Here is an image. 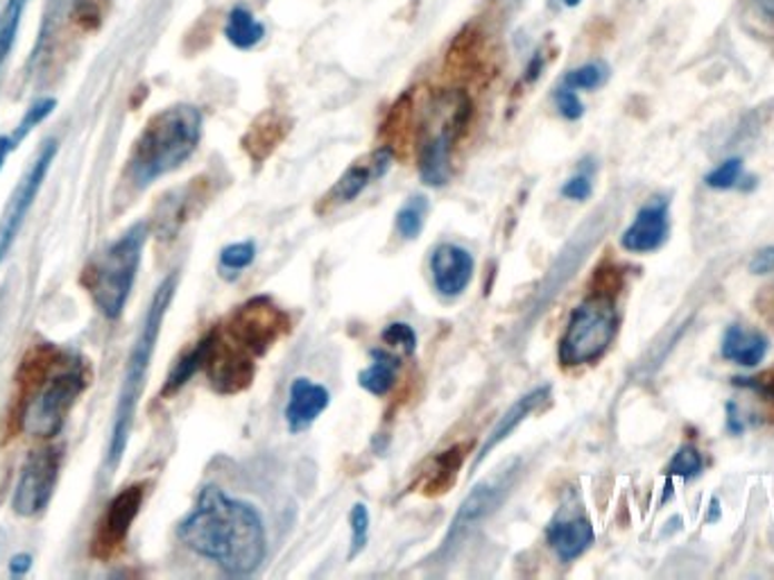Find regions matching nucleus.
<instances>
[{"mask_svg":"<svg viewBox=\"0 0 774 580\" xmlns=\"http://www.w3.org/2000/svg\"><path fill=\"white\" fill-rule=\"evenodd\" d=\"M28 567H30V558L28 556L12 558V571L14 573H23V571H28Z\"/></svg>","mask_w":774,"mask_h":580,"instance_id":"obj_41","label":"nucleus"},{"mask_svg":"<svg viewBox=\"0 0 774 580\" xmlns=\"http://www.w3.org/2000/svg\"><path fill=\"white\" fill-rule=\"evenodd\" d=\"M181 542L202 558L218 562L234 576L261 567L268 551L266 527L258 510L209 485L196 508L179 524Z\"/></svg>","mask_w":774,"mask_h":580,"instance_id":"obj_1","label":"nucleus"},{"mask_svg":"<svg viewBox=\"0 0 774 580\" xmlns=\"http://www.w3.org/2000/svg\"><path fill=\"white\" fill-rule=\"evenodd\" d=\"M772 271H774V245L758 249L752 256V262H750V273L752 275H767Z\"/></svg>","mask_w":774,"mask_h":580,"instance_id":"obj_37","label":"nucleus"},{"mask_svg":"<svg viewBox=\"0 0 774 580\" xmlns=\"http://www.w3.org/2000/svg\"><path fill=\"white\" fill-rule=\"evenodd\" d=\"M702 468H704V461H702L699 451L693 444H684V446H679V451L668 463L666 474L682 476V479H695V476H699Z\"/></svg>","mask_w":774,"mask_h":580,"instance_id":"obj_30","label":"nucleus"},{"mask_svg":"<svg viewBox=\"0 0 774 580\" xmlns=\"http://www.w3.org/2000/svg\"><path fill=\"white\" fill-rule=\"evenodd\" d=\"M756 3H758V8L763 10V14H767V17L774 19V0H756Z\"/></svg>","mask_w":774,"mask_h":580,"instance_id":"obj_42","label":"nucleus"},{"mask_svg":"<svg viewBox=\"0 0 774 580\" xmlns=\"http://www.w3.org/2000/svg\"><path fill=\"white\" fill-rule=\"evenodd\" d=\"M741 177H743V161L738 157H732L708 173L704 177V184L708 188H716V190H730L738 184Z\"/></svg>","mask_w":774,"mask_h":580,"instance_id":"obj_32","label":"nucleus"},{"mask_svg":"<svg viewBox=\"0 0 774 580\" xmlns=\"http://www.w3.org/2000/svg\"><path fill=\"white\" fill-rule=\"evenodd\" d=\"M329 402H331V395L325 385L312 383L304 376L295 379L290 385V397L286 406V422L290 433L306 431L321 413L327 411Z\"/></svg>","mask_w":774,"mask_h":580,"instance_id":"obj_17","label":"nucleus"},{"mask_svg":"<svg viewBox=\"0 0 774 580\" xmlns=\"http://www.w3.org/2000/svg\"><path fill=\"white\" fill-rule=\"evenodd\" d=\"M727 413H730V417H727V429H730L734 435L743 433V422H741V415L736 413V404H727Z\"/></svg>","mask_w":774,"mask_h":580,"instance_id":"obj_40","label":"nucleus"},{"mask_svg":"<svg viewBox=\"0 0 774 580\" xmlns=\"http://www.w3.org/2000/svg\"><path fill=\"white\" fill-rule=\"evenodd\" d=\"M369 540V510L365 503H356L351 510V556L360 553Z\"/></svg>","mask_w":774,"mask_h":580,"instance_id":"obj_34","label":"nucleus"},{"mask_svg":"<svg viewBox=\"0 0 774 580\" xmlns=\"http://www.w3.org/2000/svg\"><path fill=\"white\" fill-rule=\"evenodd\" d=\"M401 367V358L395 354H387L383 350H374L371 352V363L358 374V383L360 389L380 397L387 391H393V385L397 381Z\"/></svg>","mask_w":774,"mask_h":580,"instance_id":"obj_23","label":"nucleus"},{"mask_svg":"<svg viewBox=\"0 0 774 580\" xmlns=\"http://www.w3.org/2000/svg\"><path fill=\"white\" fill-rule=\"evenodd\" d=\"M146 488L141 483L129 485L120 490L102 512V518L96 529L93 538V556L96 558H111L127 540L129 529H132L135 520L139 518V510L143 505Z\"/></svg>","mask_w":774,"mask_h":580,"instance_id":"obj_11","label":"nucleus"},{"mask_svg":"<svg viewBox=\"0 0 774 580\" xmlns=\"http://www.w3.org/2000/svg\"><path fill=\"white\" fill-rule=\"evenodd\" d=\"M472 114L474 102L467 91L446 89L428 100L417 137V166L424 184L433 188L448 184L454 173L450 157Z\"/></svg>","mask_w":774,"mask_h":580,"instance_id":"obj_4","label":"nucleus"},{"mask_svg":"<svg viewBox=\"0 0 774 580\" xmlns=\"http://www.w3.org/2000/svg\"><path fill=\"white\" fill-rule=\"evenodd\" d=\"M54 107H57V100H52V98H41V100H37V102L26 111V116L21 118V122L17 125V130H14V135H12L17 148H19V144L34 130V127H37L39 122H43V120L54 111Z\"/></svg>","mask_w":774,"mask_h":580,"instance_id":"obj_31","label":"nucleus"},{"mask_svg":"<svg viewBox=\"0 0 774 580\" xmlns=\"http://www.w3.org/2000/svg\"><path fill=\"white\" fill-rule=\"evenodd\" d=\"M290 327L288 315L268 297H254L229 320L231 338L251 354H266Z\"/></svg>","mask_w":774,"mask_h":580,"instance_id":"obj_8","label":"nucleus"},{"mask_svg":"<svg viewBox=\"0 0 774 580\" xmlns=\"http://www.w3.org/2000/svg\"><path fill=\"white\" fill-rule=\"evenodd\" d=\"M430 273L439 295L458 297L474 277V256L460 245L444 243L430 256Z\"/></svg>","mask_w":774,"mask_h":580,"instance_id":"obj_14","label":"nucleus"},{"mask_svg":"<svg viewBox=\"0 0 774 580\" xmlns=\"http://www.w3.org/2000/svg\"><path fill=\"white\" fill-rule=\"evenodd\" d=\"M202 111L192 105H175L155 114L127 159L132 184L146 188L188 161L202 139Z\"/></svg>","mask_w":774,"mask_h":580,"instance_id":"obj_2","label":"nucleus"},{"mask_svg":"<svg viewBox=\"0 0 774 580\" xmlns=\"http://www.w3.org/2000/svg\"><path fill=\"white\" fill-rule=\"evenodd\" d=\"M242 345L220 341L216 332V341L211 345V352L207 356L205 370L209 372L211 385L222 395H234L245 391L254 379V363L249 356L242 354Z\"/></svg>","mask_w":774,"mask_h":580,"instance_id":"obj_13","label":"nucleus"},{"mask_svg":"<svg viewBox=\"0 0 774 580\" xmlns=\"http://www.w3.org/2000/svg\"><path fill=\"white\" fill-rule=\"evenodd\" d=\"M146 240L148 223H137L98 254L85 271L87 293L107 320H116L125 311L137 282Z\"/></svg>","mask_w":774,"mask_h":580,"instance_id":"obj_5","label":"nucleus"},{"mask_svg":"<svg viewBox=\"0 0 774 580\" xmlns=\"http://www.w3.org/2000/svg\"><path fill=\"white\" fill-rule=\"evenodd\" d=\"M254 256H256V245H254L251 240L234 243V245L225 247L222 254H220V268H222V275L234 277V275L242 273L245 268L251 266Z\"/></svg>","mask_w":774,"mask_h":580,"instance_id":"obj_29","label":"nucleus"},{"mask_svg":"<svg viewBox=\"0 0 774 580\" xmlns=\"http://www.w3.org/2000/svg\"><path fill=\"white\" fill-rule=\"evenodd\" d=\"M12 150H17V144L12 137H6V135H0V170H3L8 157L12 155Z\"/></svg>","mask_w":774,"mask_h":580,"instance_id":"obj_39","label":"nucleus"},{"mask_svg":"<svg viewBox=\"0 0 774 580\" xmlns=\"http://www.w3.org/2000/svg\"><path fill=\"white\" fill-rule=\"evenodd\" d=\"M225 37L227 41L238 48V50H249L254 46H258L266 37V26L258 21L247 8L236 6L229 17H227V26H225Z\"/></svg>","mask_w":774,"mask_h":580,"instance_id":"obj_24","label":"nucleus"},{"mask_svg":"<svg viewBox=\"0 0 774 580\" xmlns=\"http://www.w3.org/2000/svg\"><path fill=\"white\" fill-rule=\"evenodd\" d=\"M467 454H469V444H456L448 451H444V454H439L421 479V492L426 497H437L454 488Z\"/></svg>","mask_w":774,"mask_h":580,"instance_id":"obj_21","label":"nucleus"},{"mask_svg":"<svg viewBox=\"0 0 774 580\" xmlns=\"http://www.w3.org/2000/svg\"><path fill=\"white\" fill-rule=\"evenodd\" d=\"M559 193L568 200L583 203V200H587L592 196V177L587 173H577V175H573L570 179L564 181Z\"/></svg>","mask_w":774,"mask_h":580,"instance_id":"obj_36","label":"nucleus"},{"mask_svg":"<svg viewBox=\"0 0 774 580\" xmlns=\"http://www.w3.org/2000/svg\"><path fill=\"white\" fill-rule=\"evenodd\" d=\"M214 341H216V330H214L211 334H207L196 347H192L188 354H183V356L175 363V367L170 370L168 381H166V385H163V395L177 393V391L181 389V385H183L192 374H196L200 367H205Z\"/></svg>","mask_w":774,"mask_h":580,"instance_id":"obj_25","label":"nucleus"},{"mask_svg":"<svg viewBox=\"0 0 774 580\" xmlns=\"http://www.w3.org/2000/svg\"><path fill=\"white\" fill-rule=\"evenodd\" d=\"M28 6H30V0H8L3 12H0V69H3L6 59L10 57V52L17 43Z\"/></svg>","mask_w":774,"mask_h":580,"instance_id":"obj_26","label":"nucleus"},{"mask_svg":"<svg viewBox=\"0 0 774 580\" xmlns=\"http://www.w3.org/2000/svg\"><path fill=\"white\" fill-rule=\"evenodd\" d=\"M609 78V69L605 67L603 61H592L585 63V67H577L573 71H568L562 78V85L573 89V91H594L598 87H603Z\"/></svg>","mask_w":774,"mask_h":580,"instance_id":"obj_27","label":"nucleus"},{"mask_svg":"<svg viewBox=\"0 0 774 580\" xmlns=\"http://www.w3.org/2000/svg\"><path fill=\"white\" fill-rule=\"evenodd\" d=\"M507 492V481L498 479V481H489V483H480L460 505L454 524H450V531L444 540V549H450L460 544V540L474 529L478 527L489 512H494L498 508V503L503 501V494Z\"/></svg>","mask_w":774,"mask_h":580,"instance_id":"obj_15","label":"nucleus"},{"mask_svg":"<svg viewBox=\"0 0 774 580\" xmlns=\"http://www.w3.org/2000/svg\"><path fill=\"white\" fill-rule=\"evenodd\" d=\"M618 330V313L614 295L594 293L579 304L559 343V363L577 367L598 361L612 345Z\"/></svg>","mask_w":774,"mask_h":580,"instance_id":"obj_7","label":"nucleus"},{"mask_svg":"<svg viewBox=\"0 0 774 580\" xmlns=\"http://www.w3.org/2000/svg\"><path fill=\"white\" fill-rule=\"evenodd\" d=\"M54 157H57V141L50 139L43 144L37 159L30 164V168L21 177L19 186L14 188L12 198L3 212V218H0V264H3L12 243L17 240V236L26 223V216L39 196V190L43 186V179H46Z\"/></svg>","mask_w":774,"mask_h":580,"instance_id":"obj_10","label":"nucleus"},{"mask_svg":"<svg viewBox=\"0 0 774 580\" xmlns=\"http://www.w3.org/2000/svg\"><path fill=\"white\" fill-rule=\"evenodd\" d=\"M723 358L743 365V367H756L765 354H767V338L761 332L745 330L741 325L727 327L721 345Z\"/></svg>","mask_w":774,"mask_h":580,"instance_id":"obj_20","label":"nucleus"},{"mask_svg":"<svg viewBox=\"0 0 774 580\" xmlns=\"http://www.w3.org/2000/svg\"><path fill=\"white\" fill-rule=\"evenodd\" d=\"M426 214H428V200L421 196H413L397 214V232L404 238L415 240L424 229Z\"/></svg>","mask_w":774,"mask_h":580,"instance_id":"obj_28","label":"nucleus"},{"mask_svg":"<svg viewBox=\"0 0 774 580\" xmlns=\"http://www.w3.org/2000/svg\"><path fill=\"white\" fill-rule=\"evenodd\" d=\"M286 130L288 127L281 120V116L270 111L251 125V130L247 132L242 146L254 161H264L281 144Z\"/></svg>","mask_w":774,"mask_h":580,"instance_id":"obj_22","label":"nucleus"},{"mask_svg":"<svg viewBox=\"0 0 774 580\" xmlns=\"http://www.w3.org/2000/svg\"><path fill=\"white\" fill-rule=\"evenodd\" d=\"M562 3H564V8H577L579 3H583V0H562Z\"/></svg>","mask_w":774,"mask_h":580,"instance_id":"obj_44","label":"nucleus"},{"mask_svg":"<svg viewBox=\"0 0 774 580\" xmlns=\"http://www.w3.org/2000/svg\"><path fill=\"white\" fill-rule=\"evenodd\" d=\"M548 400H550V389H548V385H542V389H537V391L524 395L519 402H516V404L500 417V422L494 426V431L489 433V438H487L485 444L480 446L478 456H476V465H480V463L489 456V451H492L494 446H498L516 426H519L528 415H533L535 411H539Z\"/></svg>","mask_w":774,"mask_h":580,"instance_id":"obj_19","label":"nucleus"},{"mask_svg":"<svg viewBox=\"0 0 774 580\" xmlns=\"http://www.w3.org/2000/svg\"><path fill=\"white\" fill-rule=\"evenodd\" d=\"M177 279H179L177 275H168L159 284V288L155 291L152 302L148 306V313L143 317V325H141L139 336L135 341V347H132V352H129V358L125 363V374H122V383H120L111 438H109V454H107L109 468H116L120 463L125 449H127V440H129V433H132L139 400H141L143 389H146V379H148L150 361H152L159 334H161L163 317H166L170 302L175 297V291H177Z\"/></svg>","mask_w":774,"mask_h":580,"instance_id":"obj_3","label":"nucleus"},{"mask_svg":"<svg viewBox=\"0 0 774 580\" xmlns=\"http://www.w3.org/2000/svg\"><path fill=\"white\" fill-rule=\"evenodd\" d=\"M61 468L59 449H39L28 456L12 497V508L19 518H37L41 514L57 488Z\"/></svg>","mask_w":774,"mask_h":580,"instance_id":"obj_9","label":"nucleus"},{"mask_svg":"<svg viewBox=\"0 0 774 580\" xmlns=\"http://www.w3.org/2000/svg\"><path fill=\"white\" fill-rule=\"evenodd\" d=\"M393 166V148L383 146L378 150H374L371 155H365L363 159L354 161L343 175L340 179L327 190V196L319 200L317 212L327 214L334 209H340L349 203H354L360 193L374 184L376 179H380L387 170Z\"/></svg>","mask_w":774,"mask_h":580,"instance_id":"obj_12","label":"nucleus"},{"mask_svg":"<svg viewBox=\"0 0 774 580\" xmlns=\"http://www.w3.org/2000/svg\"><path fill=\"white\" fill-rule=\"evenodd\" d=\"M712 508H714V510H712V518H708V522H714V520L718 518V499L712 501Z\"/></svg>","mask_w":774,"mask_h":580,"instance_id":"obj_43","label":"nucleus"},{"mask_svg":"<svg viewBox=\"0 0 774 580\" xmlns=\"http://www.w3.org/2000/svg\"><path fill=\"white\" fill-rule=\"evenodd\" d=\"M555 105L566 120H579L585 116V105H583V100H579L577 91L568 89L564 85H559L555 89Z\"/></svg>","mask_w":774,"mask_h":580,"instance_id":"obj_35","label":"nucleus"},{"mask_svg":"<svg viewBox=\"0 0 774 580\" xmlns=\"http://www.w3.org/2000/svg\"><path fill=\"white\" fill-rule=\"evenodd\" d=\"M594 538H596L594 527L585 518L564 520V522L555 520L546 533L550 549L557 553V558L562 562H570V560L583 556L592 547Z\"/></svg>","mask_w":774,"mask_h":580,"instance_id":"obj_18","label":"nucleus"},{"mask_svg":"<svg viewBox=\"0 0 774 580\" xmlns=\"http://www.w3.org/2000/svg\"><path fill=\"white\" fill-rule=\"evenodd\" d=\"M668 238V205L666 200H657L645 205L634 223L623 232L621 245L632 254H645L659 249Z\"/></svg>","mask_w":774,"mask_h":580,"instance_id":"obj_16","label":"nucleus"},{"mask_svg":"<svg viewBox=\"0 0 774 580\" xmlns=\"http://www.w3.org/2000/svg\"><path fill=\"white\" fill-rule=\"evenodd\" d=\"M87 372L82 361L63 363V367L41 374L34 393L26 402L23 431L37 438H52L67 422L76 400L87 389Z\"/></svg>","mask_w":774,"mask_h":580,"instance_id":"obj_6","label":"nucleus"},{"mask_svg":"<svg viewBox=\"0 0 774 580\" xmlns=\"http://www.w3.org/2000/svg\"><path fill=\"white\" fill-rule=\"evenodd\" d=\"M544 67H546V59H544L542 52H537V55L533 57V61L528 63V69H526V82H535V80L542 76Z\"/></svg>","mask_w":774,"mask_h":580,"instance_id":"obj_38","label":"nucleus"},{"mask_svg":"<svg viewBox=\"0 0 774 580\" xmlns=\"http://www.w3.org/2000/svg\"><path fill=\"white\" fill-rule=\"evenodd\" d=\"M380 338L387 347L399 350L404 354H413L417 347V334L413 332L410 325H406V322H393V325H387Z\"/></svg>","mask_w":774,"mask_h":580,"instance_id":"obj_33","label":"nucleus"}]
</instances>
